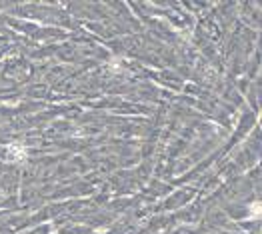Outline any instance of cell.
<instances>
[{
  "label": "cell",
  "instance_id": "1",
  "mask_svg": "<svg viewBox=\"0 0 262 234\" xmlns=\"http://www.w3.org/2000/svg\"><path fill=\"white\" fill-rule=\"evenodd\" d=\"M8 156L12 162H20V160H24L26 158V150H24V146H20L18 142L10 144L8 146Z\"/></svg>",
  "mask_w": 262,
  "mask_h": 234
}]
</instances>
